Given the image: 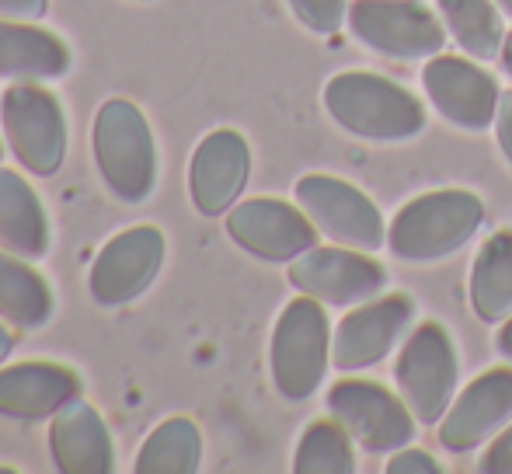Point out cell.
<instances>
[{"instance_id": "obj_1", "label": "cell", "mask_w": 512, "mask_h": 474, "mask_svg": "<svg viewBox=\"0 0 512 474\" xmlns=\"http://www.w3.org/2000/svg\"><path fill=\"white\" fill-rule=\"evenodd\" d=\"M324 109L345 133L377 143L415 140L429 126L425 105L408 88L366 70L331 77L324 84Z\"/></svg>"}, {"instance_id": "obj_5", "label": "cell", "mask_w": 512, "mask_h": 474, "mask_svg": "<svg viewBox=\"0 0 512 474\" xmlns=\"http://www.w3.org/2000/svg\"><path fill=\"white\" fill-rule=\"evenodd\" d=\"M0 126L25 171L49 178L67 157V116L60 98L35 81H14L0 98Z\"/></svg>"}, {"instance_id": "obj_9", "label": "cell", "mask_w": 512, "mask_h": 474, "mask_svg": "<svg viewBox=\"0 0 512 474\" xmlns=\"http://www.w3.org/2000/svg\"><path fill=\"white\" fill-rule=\"evenodd\" d=\"M328 412L349 429V436L370 454H394L415 440V412L384 384L345 377L331 384Z\"/></svg>"}, {"instance_id": "obj_8", "label": "cell", "mask_w": 512, "mask_h": 474, "mask_svg": "<svg viewBox=\"0 0 512 474\" xmlns=\"http://www.w3.org/2000/svg\"><path fill=\"white\" fill-rule=\"evenodd\" d=\"M349 28L363 46L391 60H432L446 46V28L422 0H352Z\"/></svg>"}, {"instance_id": "obj_10", "label": "cell", "mask_w": 512, "mask_h": 474, "mask_svg": "<svg viewBox=\"0 0 512 474\" xmlns=\"http://www.w3.org/2000/svg\"><path fill=\"white\" fill-rule=\"evenodd\" d=\"M297 203L314 220V227L335 244L359 251H377L387 244L384 213L366 192L335 175H304L297 182Z\"/></svg>"}, {"instance_id": "obj_3", "label": "cell", "mask_w": 512, "mask_h": 474, "mask_svg": "<svg viewBox=\"0 0 512 474\" xmlns=\"http://www.w3.org/2000/svg\"><path fill=\"white\" fill-rule=\"evenodd\" d=\"M485 220V203L467 189H436L415 196L387 227V248L411 265L439 262L460 251Z\"/></svg>"}, {"instance_id": "obj_11", "label": "cell", "mask_w": 512, "mask_h": 474, "mask_svg": "<svg viewBox=\"0 0 512 474\" xmlns=\"http://www.w3.org/2000/svg\"><path fill=\"white\" fill-rule=\"evenodd\" d=\"M227 234L248 255L262 262H293L317 244V227L304 213V206H290L283 199H244L227 213Z\"/></svg>"}, {"instance_id": "obj_16", "label": "cell", "mask_w": 512, "mask_h": 474, "mask_svg": "<svg viewBox=\"0 0 512 474\" xmlns=\"http://www.w3.org/2000/svg\"><path fill=\"white\" fill-rule=\"evenodd\" d=\"M512 419V370L495 366L460 391V398L439 419V443L450 454H471L492 440Z\"/></svg>"}, {"instance_id": "obj_17", "label": "cell", "mask_w": 512, "mask_h": 474, "mask_svg": "<svg viewBox=\"0 0 512 474\" xmlns=\"http://www.w3.org/2000/svg\"><path fill=\"white\" fill-rule=\"evenodd\" d=\"M81 373L49 359L0 366V415L18 422L53 419L63 405L81 398Z\"/></svg>"}, {"instance_id": "obj_18", "label": "cell", "mask_w": 512, "mask_h": 474, "mask_svg": "<svg viewBox=\"0 0 512 474\" xmlns=\"http://www.w3.org/2000/svg\"><path fill=\"white\" fill-rule=\"evenodd\" d=\"M49 454L63 474H112L115 443L102 412L84 398L63 405L49 422Z\"/></svg>"}, {"instance_id": "obj_21", "label": "cell", "mask_w": 512, "mask_h": 474, "mask_svg": "<svg viewBox=\"0 0 512 474\" xmlns=\"http://www.w3.org/2000/svg\"><path fill=\"white\" fill-rule=\"evenodd\" d=\"M56 314V297L49 279L28 258L0 251V318L21 332L49 325Z\"/></svg>"}, {"instance_id": "obj_35", "label": "cell", "mask_w": 512, "mask_h": 474, "mask_svg": "<svg viewBox=\"0 0 512 474\" xmlns=\"http://www.w3.org/2000/svg\"><path fill=\"white\" fill-rule=\"evenodd\" d=\"M0 157H4V147H0Z\"/></svg>"}, {"instance_id": "obj_6", "label": "cell", "mask_w": 512, "mask_h": 474, "mask_svg": "<svg viewBox=\"0 0 512 474\" xmlns=\"http://www.w3.org/2000/svg\"><path fill=\"white\" fill-rule=\"evenodd\" d=\"M460 366L453 339L439 321H422L408 342L401 346L394 363V380L405 398V405L415 412L418 422L432 426L453 405V387H457Z\"/></svg>"}, {"instance_id": "obj_29", "label": "cell", "mask_w": 512, "mask_h": 474, "mask_svg": "<svg viewBox=\"0 0 512 474\" xmlns=\"http://www.w3.org/2000/svg\"><path fill=\"white\" fill-rule=\"evenodd\" d=\"M49 11V0H0V18L39 21Z\"/></svg>"}, {"instance_id": "obj_26", "label": "cell", "mask_w": 512, "mask_h": 474, "mask_svg": "<svg viewBox=\"0 0 512 474\" xmlns=\"http://www.w3.org/2000/svg\"><path fill=\"white\" fill-rule=\"evenodd\" d=\"M297 21L317 35H331L349 18V0H286Z\"/></svg>"}, {"instance_id": "obj_15", "label": "cell", "mask_w": 512, "mask_h": 474, "mask_svg": "<svg viewBox=\"0 0 512 474\" xmlns=\"http://www.w3.org/2000/svg\"><path fill=\"white\" fill-rule=\"evenodd\" d=\"M251 178V147L237 129H213L199 140L189 164V192L203 217H223L237 206Z\"/></svg>"}, {"instance_id": "obj_25", "label": "cell", "mask_w": 512, "mask_h": 474, "mask_svg": "<svg viewBox=\"0 0 512 474\" xmlns=\"http://www.w3.org/2000/svg\"><path fill=\"white\" fill-rule=\"evenodd\" d=\"M293 471L297 474H352L356 471V450H352V436L342 422L314 419L304 429L293 454Z\"/></svg>"}, {"instance_id": "obj_27", "label": "cell", "mask_w": 512, "mask_h": 474, "mask_svg": "<svg viewBox=\"0 0 512 474\" xmlns=\"http://www.w3.org/2000/svg\"><path fill=\"white\" fill-rule=\"evenodd\" d=\"M387 474H443V464L425 450H394V457L387 461Z\"/></svg>"}, {"instance_id": "obj_28", "label": "cell", "mask_w": 512, "mask_h": 474, "mask_svg": "<svg viewBox=\"0 0 512 474\" xmlns=\"http://www.w3.org/2000/svg\"><path fill=\"white\" fill-rule=\"evenodd\" d=\"M478 468L485 474H512V426L495 436V443L485 450Z\"/></svg>"}, {"instance_id": "obj_19", "label": "cell", "mask_w": 512, "mask_h": 474, "mask_svg": "<svg viewBox=\"0 0 512 474\" xmlns=\"http://www.w3.org/2000/svg\"><path fill=\"white\" fill-rule=\"evenodd\" d=\"M74 67L70 46L32 21L0 18V77L7 81H60Z\"/></svg>"}, {"instance_id": "obj_31", "label": "cell", "mask_w": 512, "mask_h": 474, "mask_svg": "<svg viewBox=\"0 0 512 474\" xmlns=\"http://www.w3.org/2000/svg\"><path fill=\"white\" fill-rule=\"evenodd\" d=\"M495 349H499L502 359H509V363H512V314H509L506 321H502L499 335H495Z\"/></svg>"}, {"instance_id": "obj_22", "label": "cell", "mask_w": 512, "mask_h": 474, "mask_svg": "<svg viewBox=\"0 0 512 474\" xmlns=\"http://www.w3.org/2000/svg\"><path fill=\"white\" fill-rule=\"evenodd\" d=\"M471 307L495 325L512 314V231L492 234L471 265Z\"/></svg>"}, {"instance_id": "obj_2", "label": "cell", "mask_w": 512, "mask_h": 474, "mask_svg": "<svg viewBox=\"0 0 512 474\" xmlns=\"http://www.w3.org/2000/svg\"><path fill=\"white\" fill-rule=\"evenodd\" d=\"M98 175L119 203H147L157 189V140L147 116L126 98H108L91 126Z\"/></svg>"}, {"instance_id": "obj_12", "label": "cell", "mask_w": 512, "mask_h": 474, "mask_svg": "<svg viewBox=\"0 0 512 474\" xmlns=\"http://www.w3.org/2000/svg\"><path fill=\"white\" fill-rule=\"evenodd\" d=\"M290 283L331 307L366 304L387 286V269L359 248H310L290 262Z\"/></svg>"}, {"instance_id": "obj_30", "label": "cell", "mask_w": 512, "mask_h": 474, "mask_svg": "<svg viewBox=\"0 0 512 474\" xmlns=\"http://www.w3.org/2000/svg\"><path fill=\"white\" fill-rule=\"evenodd\" d=\"M495 136H499V147L512 164V91H502L499 112H495Z\"/></svg>"}, {"instance_id": "obj_20", "label": "cell", "mask_w": 512, "mask_h": 474, "mask_svg": "<svg viewBox=\"0 0 512 474\" xmlns=\"http://www.w3.org/2000/svg\"><path fill=\"white\" fill-rule=\"evenodd\" d=\"M0 248L28 262L46 258L53 248V227L39 192L11 168H0Z\"/></svg>"}, {"instance_id": "obj_24", "label": "cell", "mask_w": 512, "mask_h": 474, "mask_svg": "<svg viewBox=\"0 0 512 474\" xmlns=\"http://www.w3.org/2000/svg\"><path fill=\"white\" fill-rule=\"evenodd\" d=\"M443 11L446 32L457 39L464 53L474 60H495L502 56V42H506V25H502V11L495 0H436Z\"/></svg>"}, {"instance_id": "obj_34", "label": "cell", "mask_w": 512, "mask_h": 474, "mask_svg": "<svg viewBox=\"0 0 512 474\" xmlns=\"http://www.w3.org/2000/svg\"><path fill=\"white\" fill-rule=\"evenodd\" d=\"M495 4H499V11H506L512 18V0H495Z\"/></svg>"}, {"instance_id": "obj_33", "label": "cell", "mask_w": 512, "mask_h": 474, "mask_svg": "<svg viewBox=\"0 0 512 474\" xmlns=\"http://www.w3.org/2000/svg\"><path fill=\"white\" fill-rule=\"evenodd\" d=\"M502 67H506L512 77V32L506 35V42H502Z\"/></svg>"}, {"instance_id": "obj_13", "label": "cell", "mask_w": 512, "mask_h": 474, "mask_svg": "<svg viewBox=\"0 0 512 474\" xmlns=\"http://www.w3.org/2000/svg\"><path fill=\"white\" fill-rule=\"evenodd\" d=\"M422 88L432 109L453 126L467 129V133L495 126L502 91L499 81L478 63L460 60V56H432L422 70Z\"/></svg>"}, {"instance_id": "obj_7", "label": "cell", "mask_w": 512, "mask_h": 474, "mask_svg": "<svg viewBox=\"0 0 512 474\" xmlns=\"http://www.w3.org/2000/svg\"><path fill=\"white\" fill-rule=\"evenodd\" d=\"M168 237L154 224L126 227L108 237L88 272V290L98 307H126L140 300L161 276Z\"/></svg>"}, {"instance_id": "obj_32", "label": "cell", "mask_w": 512, "mask_h": 474, "mask_svg": "<svg viewBox=\"0 0 512 474\" xmlns=\"http://www.w3.org/2000/svg\"><path fill=\"white\" fill-rule=\"evenodd\" d=\"M11 349H14V335L7 332L4 325H0V366H4V359L11 356Z\"/></svg>"}, {"instance_id": "obj_23", "label": "cell", "mask_w": 512, "mask_h": 474, "mask_svg": "<svg viewBox=\"0 0 512 474\" xmlns=\"http://www.w3.org/2000/svg\"><path fill=\"white\" fill-rule=\"evenodd\" d=\"M203 464V433L185 415H171L143 440L133 468L140 474H196Z\"/></svg>"}, {"instance_id": "obj_14", "label": "cell", "mask_w": 512, "mask_h": 474, "mask_svg": "<svg viewBox=\"0 0 512 474\" xmlns=\"http://www.w3.org/2000/svg\"><path fill=\"white\" fill-rule=\"evenodd\" d=\"M411 318H415V304L405 293L366 300L363 307L338 321L335 335H331V363L345 373L380 363L408 332Z\"/></svg>"}, {"instance_id": "obj_4", "label": "cell", "mask_w": 512, "mask_h": 474, "mask_svg": "<svg viewBox=\"0 0 512 474\" xmlns=\"http://www.w3.org/2000/svg\"><path fill=\"white\" fill-rule=\"evenodd\" d=\"M331 359V328L321 300L297 297L283 307L276 328H272L269 366L272 384L283 401H307L321 387L324 370Z\"/></svg>"}]
</instances>
